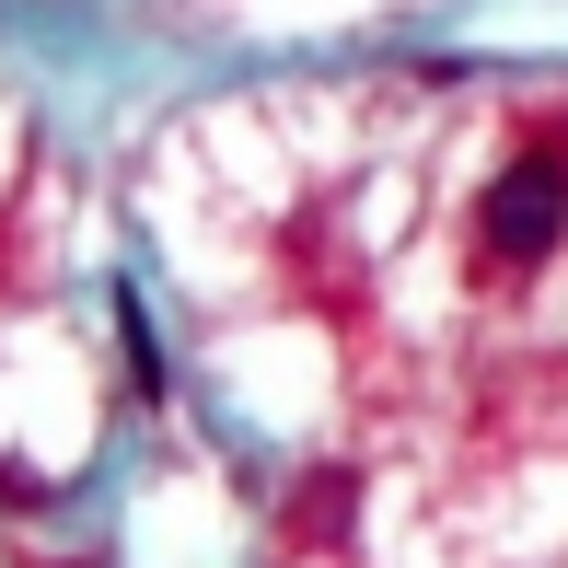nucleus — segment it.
Segmentation results:
<instances>
[{
  "label": "nucleus",
  "mask_w": 568,
  "mask_h": 568,
  "mask_svg": "<svg viewBox=\"0 0 568 568\" xmlns=\"http://www.w3.org/2000/svg\"><path fill=\"white\" fill-rule=\"evenodd\" d=\"M359 510V464H314V476L291 487V546H337Z\"/></svg>",
  "instance_id": "2"
},
{
  "label": "nucleus",
  "mask_w": 568,
  "mask_h": 568,
  "mask_svg": "<svg viewBox=\"0 0 568 568\" xmlns=\"http://www.w3.org/2000/svg\"><path fill=\"white\" fill-rule=\"evenodd\" d=\"M116 337H128V383H140V406H163V348H151L140 291H116Z\"/></svg>",
  "instance_id": "3"
},
{
  "label": "nucleus",
  "mask_w": 568,
  "mask_h": 568,
  "mask_svg": "<svg viewBox=\"0 0 568 568\" xmlns=\"http://www.w3.org/2000/svg\"><path fill=\"white\" fill-rule=\"evenodd\" d=\"M557 244H568V151H523V163H499L487 197H476V255L499 278H523V267H546Z\"/></svg>",
  "instance_id": "1"
}]
</instances>
